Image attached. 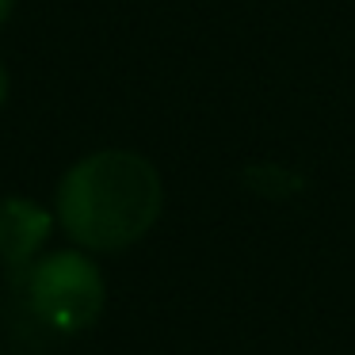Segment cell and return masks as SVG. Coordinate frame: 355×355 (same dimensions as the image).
<instances>
[{
    "label": "cell",
    "mask_w": 355,
    "mask_h": 355,
    "mask_svg": "<svg viewBox=\"0 0 355 355\" xmlns=\"http://www.w3.org/2000/svg\"><path fill=\"white\" fill-rule=\"evenodd\" d=\"M164 207L161 172L134 149H96L58 184L54 214L85 252H123L157 225Z\"/></svg>",
    "instance_id": "1"
},
{
    "label": "cell",
    "mask_w": 355,
    "mask_h": 355,
    "mask_svg": "<svg viewBox=\"0 0 355 355\" xmlns=\"http://www.w3.org/2000/svg\"><path fill=\"white\" fill-rule=\"evenodd\" d=\"M27 302L46 329L62 336L92 329L107 306V286L85 248H62L42 256L27 279Z\"/></svg>",
    "instance_id": "2"
},
{
    "label": "cell",
    "mask_w": 355,
    "mask_h": 355,
    "mask_svg": "<svg viewBox=\"0 0 355 355\" xmlns=\"http://www.w3.org/2000/svg\"><path fill=\"white\" fill-rule=\"evenodd\" d=\"M58 214H50L42 202L8 195L0 199V260L19 268L27 263L54 233Z\"/></svg>",
    "instance_id": "3"
},
{
    "label": "cell",
    "mask_w": 355,
    "mask_h": 355,
    "mask_svg": "<svg viewBox=\"0 0 355 355\" xmlns=\"http://www.w3.org/2000/svg\"><path fill=\"white\" fill-rule=\"evenodd\" d=\"M245 187L260 199H271V202H283V199H294V195L306 191V176L291 164H279V161H260V164H248L245 168Z\"/></svg>",
    "instance_id": "4"
},
{
    "label": "cell",
    "mask_w": 355,
    "mask_h": 355,
    "mask_svg": "<svg viewBox=\"0 0 355 355\" xmlns=\"http://www.w3.org/2000/svg\"><path fill=\"white\" fill-rule=\"evenodd\" d=\"M4 100H8V73L0 65V107H4Z\"/></svg>",
    "instance_id": "5"
},
{
    "label": "cell",
    "mask_w": 355,
    "mask_h": 355,
    "mask_svg": "<svg viewBox=\"0 0 355 355\" xmlns=\"http://www.w3.org/2000/svg\"><path fill=\"white\" fill-rule=\"evenodd\" d=\"M12 4H16V0H0V24L12 16Z\"/></svg>",
    "instance_id": "6"
}]
</instances>
